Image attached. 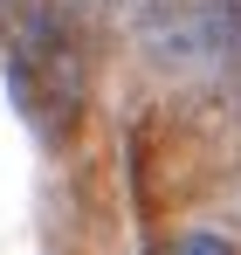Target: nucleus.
<instances>
[{
	"mask_svg": "<svg viewBox=\"0 0 241 255\" xmlns=\"http://www.w3.org/2000/svg\"><path fill=\"white\" fill-rule=\"evenodd\" d=\"M0 48H7L14 111L41 138H62L90 90V7L83 0H0Z\"/></svg>",
	"mask_w": 241,
	"mask_h": 255,
	"instance_id": "f257e3e1",
	"label": "nucleus"
},
{
	"mask_svg": "<svg viewBox=\"0 0 241 255\" xmlns=\"http://www.w3.org/2000/svg\"><path fill=\"white\" fill-rule=\"evenodd\" d=\"M138 48L172 76H214L241 55V0H138Z\"/></svg>",
	"mask_w": 241,
	"mask_h": 255,
	"instance_id": "f03ea898",
	"label": "nucleus"
},
{
	"mask_svg": "<svg viewBox=\"0 0 241 255\" xmlns=\"http://www.w3.org/2000/svg\"><path fill=\"white\" fill-rule=\"evenodd\" d=\"M172 255H235V249H228V235H214V228H193V235H186Z\"/></svg>",
	"mask_w": 241,
	"mask_h": 255,
	"instance_id": "7ed1b4c3",
	"label": "nucleus"
}]
</instances>
